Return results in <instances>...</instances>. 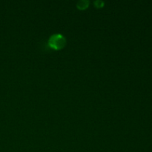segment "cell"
I'll return each mask as SVG.
<instances>
[{"instance_id": "cell-3", "label": "cell", "mask_w": 152, "mask_h": 152, "mask_svg": "<svg viewBox=\"0 0 152 152\" xmlns=\"http://www.w3.org/2000/svg\"><path fill=\"white\" fill-rule=\"evenodd\" d=\"M94 3H95V5H96L97 7H101L104 5L103 1H99V0H98V1H96Z\"/></svg>"}, {"instance_id": "cell-2", "label": "cell", "mask_w": 152, "mask_h": 152, "mask_svg": "<svg viewBox=\"0 0 152 152\" xmlns=\"http://www.w3.org/2000/svg\"><path fill=\"white\" fill-rule=\"evenodd\" d=\"M89 1H86V0H81V1H79L77 2V7L80 10H83V9H86V7H88Z\"/></svg>"}, {"instance_id": "cell-1", "label": "cell", "mask_w": 152, "mask_h": 152, "mask_svg": "<svg viewBox=\"0 0 152 152\" xmlns=\"http://www.w3.org/2000/svg\"><path fill=\"white\" fill-rule=\"evenodd\" d=\"M48 46L55 50H59L65 47L66 44V39L62 34H53L48 40Z\"/></svg>"}]
</instances>
